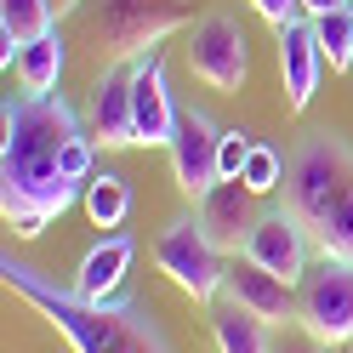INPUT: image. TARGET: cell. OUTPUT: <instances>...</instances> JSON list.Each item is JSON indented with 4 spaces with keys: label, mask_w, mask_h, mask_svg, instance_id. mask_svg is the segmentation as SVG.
<instances>
[{
    "label": "cell",
    "mask_w": 353,
    "mask_h": 353,
    "mask_svg": "<svg viewBox=\"0 0 353 353\" xmlns=\"http://www.w3.org/2000/svg\"><path fill=\"white\" fill-rule=\"evenodd\" d=\"M0 211H46L63 216L85 188L63 176V148L80 137V114L63 92H6L0 103Z\"/></svg>",
    "instance_id": "cell-1"
},
{
    "label": "cell",
    "mask_w": 353,
    "mask_h": 353,
    "mask_svg": "<svg viewBox=\"0 0 353 353\" xmlns=\"http://www.w3.org/2000/svg\"><path fill=\"white\" fill-rule=\"evenodd\" d=\"M0 285L12 296H23L34 314H46L63 336H69L74 353H165V336L154 330V319L143 314L125 291L114 296H80L74 285H57L40 268L17 256H0Z\"/></svg>",
    "instance_id": "cell-2"
},
{
    "label": "cell",
    "mask_w": 353,
    "mask_h": 353,
    "mask_svg": "<svg viewBox=\"0 0 353 353\" xmlns=\"http://www.w3.org/2000/svg\"><path fill=\"white\" fill-rule=\"evenodd\" d=\"M353 183V148L342 137H330V131H314L296 154H291V165H285V205H291L307 228H319L330 205L347 194Z\"/></svg>",
    "instance_id": "cell-3"
},
{
    "label": "cell",
    "mask_w": 353,
    "mask_h": 353,
    "mask_svg": "<svg viewBox=\"0 0 353 353\" xmlns=\"http://www.w3.org/2000/svg\"><path fill=\"white\" fill-rule=\"evenodd\" d=\"M183 23H188V0H97L92 17H85V34L114 63H131Z\"/></svg>",
    "instance_id": "cell-4"
},
{
    "label": "cell",
    "mask_w": 353,
    "mask_h": 353,
    "mask_svg": "<svg viewBox=\"0 0 353 353\" xmlns=\"http://www.w3.org/2000/svg\"><path fill=\"white\" fill-rule=\"evenodd\" d=\"M154 262H160V274L183 296H194V302H216L223 296L228 256L216 251V239L205 234L200 216H171V223L160 228V239H154Z\"/></svg>",
    "instance_id": "cell-5"
},
{
    "label": "cell",
    "mask_w": 353,
    "mask_h": 353,
    "mask_svg": "<svg viewBox=\"0 0 353 353\" xmlns=\"http://www.w3.org/2000/svg\"><path fill=\"white\" fill-rule=\"evenodd\" d=\"M188 69H194V80H205L211 92H228V97L251 80V40H245V29H239V17H228V12L194 17V29H188Z\"/></svg>",
    "instance_id": "cell-6"
},
{
    "label": "cell",
    "mask_w": 353,
    "mask_h": 353,
    "mask_svg": "<svg viewBox=\"0 0 353 353\" xmlns=\"http://www.w3.org/2000/svg\"><path fill=\"white\" fill-rule=\"evenodd\" d=\"M296 325H302L319 347L353 342V262L319 256V268L307 274L302 291H296Z\"/></svg>",
    "instance_id": "cell-7"
},
{
    "label": "cell",
    "mask_w": 353,
    "mask_h": 353,
    "mask_svg": "<svg viewBox=\"0 0 353 353\" xmlns=\"http://www.w3.org/2000/svg\"><path fill=\"white\" fill-rule=\"evenodd\" d=\"M314 245H319L314 228H307L291 205H268V211L256 216V228L245 234V251H239V256L262 262L268 274H279V279L296 291V285L314 274Z\"/></svg>",
    "instance_id": "cell-8"
},
{
    "label": "cell",
    "mask_w": 353,
    "mask_h": 353,
    "mask_svg": "<svg viewBox=\"0 0 353 353\" xmlns=\"http://www.w3.org/2000/svg\"><path fill=\"white\" fill-rule=\"evenodd\" d=\"M171 176L188 200H200L211 183H223V165H216V148H223V125H211L205 108H183L171 131Z\"/></svg>",
    "instance_id": "cell-9"
},
{
    "label": "cell",
    "mask_w": 353,
    "mask_h": 353,
    "mask_svg": "<svg viewBox=\"0 0 353 353\" xmlns=\"http://www.w3.org/2000/svg\"><path fill=\"white\" fill-rule=\"evenodd\" d=\"M176 114L183 108L171 103V85H165V46H154L143 57H131V120H137V148H165Z\"/></svg>",
    "instance_id": "cell-10"
},
{
    "label": "cell",
    "mask_w": 353,
    "mask_h": 353,
    "mask_svg": "<svg viewBox=\"0 0 353 353\" xmlns=\"http://www.w3.org/2000/svg\"><path fill=\"white\" fill-rule=\"evenodd\" d=\"M194 216L205 223V234L216 239V251L223 256H239L245 251V234L256 228V194L245 188V176H223V183H211L200 200H194Z\"/></svg>",
    "instance_id": "cell-11"
},
{
    "label": "cell",
    "mask_w": 353,
    "mask_h": 353,
    "mask_svg": "<svg viewBox=\"0 0 353 353\" xmlns=\"http://www.w3.org/2000/svg\"><path fill=\"white\" fill-rule=\"evenodd\" d=\"M223 302H239L245 314L268 319V325L296 319V291H291V285H285L279 274H268L262 262H251V256H228V274H223Z\"/></svg>",
    "instance_id": "cell-12"
},
{
    "label": "cell",
    "mask_w": 353,
    "mask_h": 353,
    "mask_svg": "<svg viewBox=\"0 0 353 353\" xmlns=\"http://www.w3.org/2000/svg\"><path fill=\"white\" fill-rule=\"evenodd\" d=\"M92 137L97 148H137V120H131V63H108L92 80Z\"/></svg>",
    "instance_id": "cell-13"
},
{
    "label": "cell",
    "mask_w": 353,
    "mask_h": 353,
    "mask_svg": "<svg viewBox=\"0 0 353 353\" xmlns=\"http://www.w3.org/2000/svg\"><path fill=\"white\" fill-rule=\"evenodd\" d=\"M325 69H330V63H325L307 17H296L291 29H279V80H285V103H291V114H302V108L314 103Z\"/></svg>",
    "instance_id": "cell-14"
},
{
    "label": "cell",
    "mask_w": 353,
    "mask_h": 353,
    "mask_svg": "<svg viewBox=\"0 0 353 353\" xmlns=\"http://www.w3.org/2000/svg\"><path fill=\"white\" fill-rule=\"evenodd\" d=\"M131 256H137V245H131V234H108L97 239L92 251L80 256V274H74V291L80 296H114L120 285H125V268H131Z\"/></svg>",
    "instance_id": "cell-15"
},
{
    "label": "cell",
    "mask_w": 353,
    "mask_h": 353,
    "mask_svg": "<svg viewBox=\"0 0 353 353\" xmlns=\"http://www.w3.org/2000/svg\"><path fill=\"white\" fill-rule=\"evenodd\" d=\"M211 336H216V353H274L268 319H256L239 302H223V296H216V314H211Z\"/></svg>",
    "instance_id": "cell-16"
},
{
    "label": "cell",
    "mask_w": 353,
    "mask_h": 353,
    "mask_svg": "<svg viewBox=\"0 0 353 353\" xmlns=\"http://www.w3.org/2000/svg\"><path fill=\"white\" fill-rule=\"evenodd\" d=\"M63 63H69V52H63V34H40L23 46V57H17V74H23V92H57L63 80Z\"/></svg>",
    "instance_id": "cell-17"
},
{
    "label": "cell",
    "mask_w": 353,
    "mask_h": 353,
    "mask_svg": "<svg viewBox=\"0 0 353 353\" xmlns=\"http://www.w3.org/2000/svg\"><path fill=\"white\" fill-rule=\"evenodd\" d=\"M85 216H92L97 228H120L125 223V211H131V183L120 171H97L92 183H85Z\"/></svg>",
    "instance_id": "cell-18"
},
{
    "label": "cell",
    "mask_w": 353,
    "mask_h": 353,
    "mask_svg": "<svg viewBox=\"0 0 353 353\" xmlns=\"http://www.w3.org/2000/svg\"><path fill=\"white\" fill-rule=\"evenodd\" d=\"M0 29H12L29 46V40L57 29V6H52V0H0Z\"/></svg>",
    "instance_id": "cell-19"
},
{
    "label": "cell",
    "mask_w": 353,
    "mask_h": 353,
    "mask_svg": "<svg viewBox=\"0 0 353 353\" xmlns=\"http://www.w3.org/2000/svg\"><path fill=\"white\" fill-rule=\"evenodd\" d=\"M314 23V40H319V52H325V63L330 69H353V6H342V12H330V17H307Z\"/></svg>",
    "instance_id": "cell-20"
},
{
    "label": "cell",
    "mask_w": 353,
    "mask_h": 353,
    "mask_svg": "<svg viewBox=\"0 0 353 353\" xmlns=\"http://www.w3.org/2000/svg\"><path fill=\"white\" fill-rule=\"evenodd\" d=\"M314 239H319V256H330V262H353V183H347L342 200L330 205V216L314 228Z\"/></svg>",
    "instance_id": "cell-21"
},
{
    "label": "cell",
    "mask_w": 353,
    "mask_h": 353,
    "mask_svg": "<svg viewBox=\"0 0 353 353\" xmlns=\"http://www.w3.org/2000/svg\"><path fill=\"white\" fill-rule=\"evenodd\" d=\"M239 176H245V188L256 194V200H268V194H279V188H285V160H279V148H274V143H256V148H251V160H245V171H239Z\"/></svg>",
    "instance_id": "cell-22"
},
{
    "label": "cell",
    "mask_w": 353,
    "mask_h": 353,
    "mask_svg": "<svg viewBox=\"0 0 353 353\" xmlns=\"http://www.w3.org/2000/svg\"><path fill=\"white\" fill-rule=\"evenodd\" d=\"M251 148H256L251 131H245V125H228V131H223V148H216V165H223V176H239V171H245Z\"/></svg>",
    "instance_id": "cell-23"
},
{
    "label": "cell",
    "mask_w": 353,
    "mask_h": 353,
    "mask_svg": "<svg viewBox=\"0 0 353 353\" xmlns=\"http://www.w3.org/2000/svg\"><path fill=\"white\" fill-rule=\"evenodd\" d=\"M251 12H256L262 23L279 34V29H291L296 17H302V0H251Z\"/></svg>",
    "instance_id": "cell-24"
},
{
    "label": "cell",
    "mask_w": 353,
    "mask_h": 353,
    "mask_svg": "<svg viewBox=\"0 0 353 353\" xmlns=\"http://www.w3.org/2000/svg\"><path fill=\"white\" fill-rule=\"evenodd\" d=\"M274 353H325V347H319V342L302 330V336H285V342H274Z\"/></svg>",
    "instance_id": "cell-25"
},
{
    "label": "cell",
    "mask_w": 353,
    "mask_h": 353,
    "mask_svg": "<svg viewBox=\"0 0 353 353\" xmlns=\"http://www.w3.org/2000/svg\"><path fill=\"white\" fill-rule=\"evenodd\" d=\"M342 6H353V0H302V17H330Z\"/></svg>",
    "instance_id": "cell-26"
},
{
    "label": "cell",
    "mask_w": 353,
    "mask_h": 353,
    "mask_svg": "<svg viewBox=\"0 0 353 353\" xmlns=\"http://www.w3.org/2000/svg\"><path fill=\"white\" fill-rule=\"evenodd\" d=\"M52 6H57V17H63V12H74V6H80V0H52Z\"/></svg>",
    "instance_id": "cell-27"
}]
</instances>
